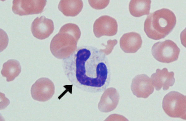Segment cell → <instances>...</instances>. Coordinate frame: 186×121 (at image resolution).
<instances>
[{"mask_svg":"<svg viewBox=\"0 0 186 121\" xmlns=\"http://www.w3.org/2000/svg\"><path fill=\"white\" fill-rule=\"evenodd\" d=\"M180 49L172 41L168 39L154 43L152 48L153 57L158 61L169 63L177 60Z\"/></svg>","mask_w":186,"mask_h":121,"instance_id":"5","label":"cell"},{"mask_svg":"<svg viewBox=\"0 0 186 121\" xmlns=\"http://www.w3.org/2000/svg\"><path fill=\"white\" fill-rule=\"evenodd\" d=\"M81 32L76 24L69 23L63 25L52 38L50 49L52 55L59 59L69 57L77 49Z\"/></svg>","mask_w":186,"mask_h":121,"instance_id":"2","label":"cell"},{"mask_svg":"<svg viewBox=\"0 0 186 121\" xmlns=\"http://www.w3.org/2000/svg\"><path fill=\"white\" fill-rule=\"evenodd\" d=\"M162 107L168 116L186 120V96L175 91H171L164 96Z\"/></svg>","mask_w":186,"mask_h":121,"instance_id":"4","label":"cell"},{"mask_svg":"<svg viewBox=\"0 0 186 121\" xmlns=\"http://www.w3.org/2000/svg\"><path fill=\"white\" fill-rule=\"evenodd\" d=\"M64 73L76 87L92 93L105 91L109 85L110 67L105 54L91 46L78 47L64 59Z\"/></svg>","mask_w":186,"mask_h":121,"instance_id":"1","label":"cell"},{"mask_svg":"<svg viewBox=\"0 0 186 121\" xmlns=\"http://www.w3.org/2000/svg\"><path fill=\"white\" fill-rule=\"evenodd\" d=\"M151 2L150 0H131L129 5L130 14L135 17L149 14Z\"/></svg>","mask_w":186,"mask_h":121,"instance_id":"14","label":"cell"},{"mask_svg":"<svg viewBox=\"0 0 186 121\" xmlns=\"http://www.w3.org/2000/svg\"><path fill=\"white\" fill-rule=\"evenodd\" d=\"M21 71V67L17 60L10 59L4 63L3 65L1 74L6 78L7 82L13 80L18 76Z\"/></svg>","mask_w":186,"mask_h":121,"instance_id":"15","label":"cell"},{"mask_svg":"<svg viewBox=\"0 0 186 121\" xmlns=\"http://www.w3.org/2000/svg\"><path fill=\"white\" fill-rule=\"evenodd\" d=\"M117 23L114 18L108 16H103L95 20L93 32L98 38L103 36H112L117 34Z\"/></svg>","mask_w":186,"mask_h":121,"instance_id":"8","label":"cell"},{"mask_svg":"<svg viewBox=\"0 0 186 121\" xmlns=\"http://www.w3.org/2000/svg\"><path fill=\"white\" fill-rule=\"evenodd\" d=\"M90 6L96 9H101L105 8L108 5L109 0H89Z\"/></svg>","mask_w":186,"mask_h":121,"instance_id":"16","label":"cell"},{"mask_svg":"<svg viewBox=\"0 0 186 121\" xmlns=\"http://www.w3.org/2000/svg\"><path fill=\"white\" fill-rule=\"evenodd\" d=\"M142 40L140 34L135 32L124 34L120 40V47L126 53H135L141 47Z\"/></svg>","mask_w":186,"mask_h":121,"instance_id":"12","label":"cell"},{"mask_svg":"<svg viewBox=\"0 0 186 121\" xmlns=\"http://www.w3.org/2000/svg\"><path fill=\"white\" fill-rule=\"evenodd\" d=\"M83 7L80 0H61L58 6L59 10L65 16H75L78 15Z\"/></svg>","mask_w":186,"mask_h":121,"instance_id":"13","label":"cell"},{"mask_svg":"<svg viewBox=\"0 0 186 121\" xmlns=\"http://www.w3.org/2000/svg\"><path fill=\"white\" fill-rule=\"evenodd\" d=\"M176 19L174 13L165 8L149 14L144 23V30L149 38L158 40L168 35L175 27Z\"/></svg>","mask_w":186,"mask_h":121,"instance_id":"3","label":"cell"},{"mask_svg":"<svg viewBox=\"0 0 186 121\" xmlns=\"http://www.w3.org/2000/svg\"><path fill=\"white\" fill-rule=\"evenodd\" d=\"M174 75L173 72H169L166 68L162 70L157 69L156 72L152 74L151 79L156 90L159 91L162 88L165 91L174 85L175 82Z\"/></svg>","mask_w":186,"mask_h":121,"instance_id":"11","label":"cell"},{"mask_svg":"<svg viewBox=\"0 0 186 121\" xmlns=\"http://www.w3.org/2000/svg\"><path fill=\"white\" fill-rule=\"evenodd\" d=\"M131 89L137 97L146 98L153 92L154 86L151 79L147 75L142 74L136 75L133 79Z\"/></svg>","mask_w":186,"mask_h":121,"instance_id":"9","label":"cell"},{"mask_svg":"<svg viewBox=\"0 0 186 121\" xmlns=\"http://www.w3.org/2000/svg\"><path fill=\"white\" fill-rule=\"evenodd\" d=\"M53 21L44 16L37 17L32 22L31 30L33 35L39 39L48 37L54 30Z\"/></svg>","mask_w":186,"mask_h":121,"instance_id":"10","label":"cell"},{"mask_svg":"<svg viewBox=\"0 0 186 121\" xmlns=\"http://www.w3.org/2000/svg\"><path fill=\"white\" fill-rule=\"evenodd\" d=\"M46 2V0H14L12 9L20 16L38 14L42 12Z\"/></svg>","mask_w":186,"mask_h":121,"instance_id":"6","label":"cell"},{"mask_svg":"<svg viewBox=\"0 0 186 121\" xmlns=\"http://www.w3.org/2000/svg\"><path fill=\"white\" fill-rule=\"evenodd\" d=\"M55 93L53 82L46 78L38 79L32 85L31 93L33 98L39 101H46L50 99Z\"/></svg>","mask_w":186,"mask_h":121,"instance_id":"7","label":"cell"}]
</instances>
